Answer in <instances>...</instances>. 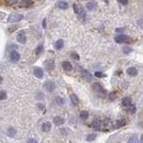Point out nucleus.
Here are the masks:
<instances>
[{
    "instance_id": "1a4fd4ad",
    "label": "nucleus",
    "mask_w": 143,
    "mask_h": 143,
    "mask_svg": "<svg viewBox=\"0 0 143 143\" xmlns=\"http://www.w3.org/2000/svg\"><path fill=\"white\" fill-rule=\"evenodd\" d=\"M17 40H18L19 43H22V44H24V43L26 42V38H25V34H24V31H21L19 33L18 38H17Z\"/></svg>"
},
{
    "instance_id": "5701e85b",
    "label": "nucleus",
    "mask_w": 143,
    "mask_h": 143,
    "mask_svg": "<svg viewBox=\"0 0 143 143\" xmlns=\"http://www.w3.org/2000/svg\"><path fill=\"white\" fill-rule=\"evenodd\" d=\"M89 117V114H88V111H82L81 112V118L83 119V120H86V119H87Z\"/></svg>"
},
{
    "instance_id": "aec40b11",
    "label": "nucleus",
    "mask_w": 143,
    "mask_h": 143,
    "mask_svg": "<svg viewBox=\"0 0 143 143\" xmlns=\"http://www.w3.org/2000/svg\"><path fill=\"white\" fill-rule=\"evenodd\" d=\"M96 7H97V5H96L95 2H88L87 5H86V8H87L89 11H91V10H95Z\"/></svg>"
},
{
    "instance_id": "a878e982",
    "label": "nucleus",
    "mask_w": 143,
    "mask_h": 143,
    "mask_svg": "<svg viewBox=\"0 0 143 143\" xmlns=\"http://www.w3.org/2000/svg\"><path fill=\"white\" fill-rule=\"evenodd\" d=\"M128 111L130 112V114H135V106L132 104L130 106H128Z\"/></svg>"
},
{
    "instance_id": "bb28decb",
    "label": "nucleus",
    "mask_w": 143,
    "mask_h": 143,
    "mask_svg": "<svg viewBox=\"0 0 143 143\" xmlns=\"http://www.w3.org/2000/svg\"><path fill=\"white\" fill-rule=\"evenodd\" d=\"M18 1L19 0H6V3L8 6H14V5L18 3Z\"/></svg>"
},
{
    "instance_id": "79ce46f5",
    "label": "nucleus",
    "mask_w": 143,
    "mask_h": 143,
    "mask_svg": "<svg viewBox=\"0 0 143 143\" xmlns=\"http://www.w3.org/2000/svg\"><path fill=\"white\" fill-rule=\"evenodd\" d=\"M39 108H40V109H44V106L41 105V104H39Z\"/></svg>"
},
{
    "instance_id": "dca6fc26",
    "label": "nucleus",
    "mask_w": 143,
    "mask_h": 143,
    "mask_svg": "<svg viewBox=\"0 0 143 143\" xmlns=\"http://www.w3.org/2000/svg\"><path fill=\"white\" fill-rule=\"evenodd\" d=\"M57 7H58L59 9H62V10H65V9L68 8V3L66 2V1H59L57 3Z\"/></svg>"
},
{
    "instance_id": "423d86ee",
    "label": "nucleus",
    "mask_w": 143,
    "mask_h": 143,
    "mask_svg": "<svg viewBox=\"0 0 143 143\" xmlns=\"http://www.w3.org/2000/svg\"><path fill=\"white\" fill-rule=\"evenodd\" d=\"M91 127L94 128L95 130H100L101 127H102V121H101V120H99V119H96V120L92 121Z\"/></svg>"
},
{
    "instance_id": "473e14b6",
    "label": "nucleus",
    "mask_w": 143,
    "mask_h": 143,
    "mask_svg": "<svg viewBox=\"0 0 143 143\" xmlns=\"http://www.w3.org/2000/svg\"><path fill=\"white\" fill-rule=\"evenodd\" d=\"M95 76H96V77L101 78V77H105V74H102L101 72H96V73H95Z\"/></svg>"
},
{
    "instance_id": "0eeeda50",
    "label": "nucleus",
    "mask_w": 143,
    "mask_h": 143,
    "mask_svg": "<svg viewBox=\"0 0 143 143\" xmlns=\"http://www.w3.org/2000/svg\"><path fill=\"white\" fill-rule=\"evenodd\" d=\"M32 6H33L32 0H22L20 2V7H22V8H29V7H32Z\"/></svg>"
},
{
    "instance_id": "37998d69",
    "label": "nucleus",
    "mask_w": 143,
    "mask_h": 143,
    "mask_svg": "<svg viewBox=\"0 0 143 143\" xmlns=\"http://www.w3.org/2000/svg\"><path fill=\"white\" fill-rule=\"evenodd\" d=\"M1 83H2V77L0 76V84H1Z\"/></svg>"
},
{
    "instance_id": "2eb2a0df",
    "label": "nucleus",
    "mask_w": 143,
    "mask_h": 143,
    "mask_svg": "<svg viewBox=\"0 0 143 143\" xmlns=\"http://www.w3.org/2000/svg\"><path fill=\"white\" fill-rule=\"evenodd\" d=\"M69 98H71V101H72V104L74 105V106H77V105H78L79 99H78V97H77V96H76L75 94H72L71 96H69Z\"/></svg>"
},
{
    "instance_id": "2f4dec72",
    "label": "nucleus",
    "mask_w": 143,
    "mask_h": 143,
    "mask_svg": "<svg viewBox=\"0 0 143 143\" xmlns=\"http://www.w3.org/2000/svg\"><path fill=\"white\" fill-rule=\"evenodd\" d=\"M116 97H117V95H116V92H111V94H109V100H115Z\"/></svg>"
},
{
    "instance_id": "9b49d317",
    "label": "nucleus",
    "mask_w": 143,
    "mask_h": 143,
    "mask_svg": "<svg viewBox=\"0 0 143 143\" xmlns=\"http://www.w3.org/2000/svg\"><path fill=\"white\" fill-rule=\"evenodd\" d=\"M62 66H63V68H64V71H66V72H69V71H72V69H73V65L68 61L63 62Z\"/></svg>"
},
{
    "instance_id": "58836bf2",
    "label": "nucleus",
    "mask_w": 143,
    "mask_h": 143,
    "mask_svg": "<svg viewBox=\"0 0 143 143\" xmlns=\"http://www.w3.org/2000/svg\"><path fill=\"white\" fill-rule=\"evenodd\" d=\"M138 23H139V25H140L141 28L143 29V20H139V22H138Z\"/></svg>"
},
{
    "instance_id": "20e7f679",
    "label": "nucleus",
    "mask_w": 143,
    "mask_h": 143,
    "mask_svg": "<svg viewBox=\"0 0 143 143\" xmlns=\"http://www.w3.org/2000/svg\"><path fill=\"white\" fill-rule=\"evenodd\" d=\"M43 87H44V89L47 92H52V91H54V89H55V84L53 82H51V81H49V82H45L44 83V86H43Z\"/></svg>"
},
{
    "instance_id": "39448f33",
    "label": "nucleus",
    "mask_w": 143,
    "mask_h": 143,
    "mask_svg": "<svg viewBox=\"0 0 143 143\" xmlns=\"http://www.w3.org/2000/svg\"><path fill=\"white\" fill-rule=\"evenodd\" d=\"M92 89H94L96 92H98V94H104L105 92L102 86L99 84V83H94V84H92Z\"/></svg>"
},
{
    "instance_id": "4be33fe9",
    "label": "nucleus",
    "mask_w": 143,
    "mask_h": 143,
    "mask_svg": "<svg viewBox=\"0 0 143 143\" xmlns=\"http://www.w3.org/2000/svg\"><path fill=\"white\" fill-rule=\"evenodd\" d=\"M7 133H8L9 137H14L15 133H17V131H15L13 128H9V129H8V131H7Z\"/></svg>"
},
{
    "instance_id": "c756f323",
    "label": "nucleus",
    "mask_w": 143,
    "mask_h": 143,
    "mask_svg": "<svg viewBox=\"0 0 143 143\" xmlns=\"http://www.w3.org/2000/svg\"><path fill=\"white\" fill-rule=\"evenodd\" d=\"M86 139H87V141H89V142H90V141H94L95 139H96V134H95V133H92V134H88V135H87V138H86Z\"/></svg>"
},
{
    "instance_id": "6e6552de",
    "label": "nucleus",
    "mask_w": 143,
    "mask_h": 143,
    "mask_svg": "<svg viewBox=\"0 0 143 143\" xmlns=\"http://www.w3.org/2000/svg\"><path fill=\"white\" fill-rule=\"evenodd\" d=\"M10 59H11L12 62H18L20 59V54L17 51H12L11 54H10Z\"/></svg>"
},
{
    "instance_id": "c03bdc74",
    "label": "nucleus",
    "mask_w": 143,
    "mask_h": 143,
    "mask_svg": "<svg viewBox=\"0 0 143 143\" xmlns=\"http://www.w3.org/2000/svg\"><path fill=\"white\" fill-rule=\"evenodd\" d=\"M141 142L143 143V135H142V137H141Z\"/></svg>"
},
{
    "instance_id": "f8f14e48",
    "label": "nucleus",
    "mask_w": 143,
    "mask_h": 143,
    "mask_svg": "<svg viewBox=\"0 0 143 143\" xmlns=\"http://www.w3.org/2000/svg\"><path fill=\"white\" fill-rule=\"evenodd\" d=\"M127 74L129 76H137L138 74V69L135 68V67H129L127 69Z\"/></svg>"
},
{
    "instance_id": "ddd939ff",
    "label": "nucleus",
    "mask_w": 143,
    "mask_h": 143,
    "mask_svg": "<svg viewBox=\"0 0 143 143\" xmlns=\"http://www.w3.org/2000/svg\"><path fill=\"white\" fill-rule=\"evenodd\" d=\"M53 121H54V123L56 124V125H62L63 123L65 122V120H64V118H62V117H55L54 119H53Z\"/></svg>"
},
{
    "instance_id": "f3484780",
    "label": "nucleus",
    "mask_w": 143,
    "mask_h": 143,
    "mask_svg": "<svg viewBox=\"0 0 143 143\" xmlns=\"http://www.w3.org/2000/svg\"><path fill=\"white\" fill-rule=\"evenodd\" d=\"M63 46H64V41H63V40H57V41L55 42L56 50H61V49H63Z\"/></svg>"
},
{
    "instance_id": "c85d7f7f",
    "label": "nucleus",
    "mask_w": 143,
    "mask_h": 143,
    "mask_svg": "<svg viewBox=\"0 0 143 143\" xmlns=\"http://www.w3.org/2000/svg\"><path fill=\"white\" fill-rule=\"evenodd\" d=\"M42 51H43V45H39L38 47H36V50H35V54L40 55L42 53Z\"/></svg>"
},
{
    "instance_id": "c9c22d12",
    "label": "nucleus",
    "mask_w": 143,
    "mask_h": 143,
    "mask_svg": "<svg viewBox=\"0 0 143 143\" xmlns=\"http://www.w3.org/2000/svg\"><path fill=\"white\" fill-rule=\"evenodd\" d=\"M118 1L119 2H120L121 3V5H128V2H129V0H118Z\"/></svg>"
},
{
    "instance_id": "a211bd4d",
    "label": "nucleus",
    "mask_w": 143,
    "mask_h": 143,
    "mask_svg": "<svg viewBox=\"0 0 143 143\" xmlns=\"http://www.w3.org/2000/svg\"><path fill=\"white\" fill-rule=\"evenodd\" d=\"M45 66H46V69L47 71H52L54 68V61H47L45 63Z\"/></svg>"
},
{
    "instance_id": "7ed1b4c3",
    "label": "nucleus",
    "mask_w": 143,
    "mask_h": 143,
    "mask_svg": "<svg viewBox=\"0 0 143 143\" xmlns=\"http://www.w3.org/2000/svg\"><path fill=\"white\" fill-rule=\"evenodd\" d=\"M22 19H23V15H22V14H19V13H13V14L9 15L8 22H10V23L18 22V21H21Z\"/></svg>"
},
{
    "instance_id": "4468645a",
    "label": "nucleus",
    "mask_w": 143,
    "mask_h": 143,
    "mask_svg": "<svg viewBox=\"0 0 143 143\" xmlns=\"http://www.w3.org/2000/svg\"><path fill=\"white\" fill-rule=\"evenodd\" d=\"M51 128H52V125H51L50 122H44V123L42 124V127H41L42 131H44V132H49L50 130H51Z\"/></svg>"
},
{
    "instance_id": "e433bc0d",
    "label": "nucleus",
    "mask_w": 143,
    "mask_h": 143,
    "mask_svg": "<svg viewBox=\"0 0 143 143\" xmlns=\"http://www.w3.org/2000/svg\"><path fill=\"white\" fill-rule=\"evenodd\" d=\"M43 97H44V96H43L42 92H39L38 96H36V98H38V99H43Z\"/></svg>"
},
{
    "instance_id": "f257e3e1",
    "label": "nucleus",
    "mask_w": 143,
    "mask_h": 143,
    "mask_svg": "<svg viewBox=\"0 0 143 143\" xmlns=\"http://www.w3.org/2000/svg\"><path fill=\"white\" fill-rule=\"evenodd\" d=\"M73 8H74V12L78 15V18L81 19L82 21H84L85 20V11H84V9H83V7L79 5V3H74Z\"/></svg>"
},
{
    "instance_id": "b1692460",
    "label": "nucleus",
    "mask_w": 143,
    "mask_h": 143,
    "mask_svg": "<svg viewBox=\"0 0 143 143\" xmlns=\"http://www.w3.org/2000/svg\"><path fill=\"white\" fill-rule=\"evenodd\" d=\"M125 124V121L124 120H118L117 122H116V128H120V127H123V125Z\"/></svg>"
},
{
    "instance_id": "9d476101",
    "label": "nucleus",
    "mask_w": 143,
    "mask_h": 143,
    "mask_svg": "<svg viewBox=\"0 0 143 143\" xmlns=\"http://www.w3.org/2000/svg\"><path fill=\"white\" fill-rule=\"evenodd\" d=\"M33 73H34L35 77H38V78H42L43 75H44V73H43V69L40 68V67H35L34 71H33Z\"/></svg>"
},
{
    "instance_id": "4c0bfd02",
    "label": "nucleus",
    "mask_w": 143,
    "mask_h": 143,
    "mask_svg": "<svg viewBox=\"0 0 143 143\" xmlns=\"http://www.w3.org/2000/svg\"><path fill=\"white\" fill-rule=\"evenodd\" d=\"M28 143H38V141H36L35 139H30V140L28 141Z\"/></svg>"
},
{
    "instance_id": "72a5a7b5",
    "label": "nucleus",
    "mask_w": 143,
    "mask_h": 143,
    "mask_svg": "<svg viewBox=\"0 0 143 143\" xmlns=\"http://www.w3.org/2000/svg\"><path fill=\"white\" fill-rule=\"evenodd\" d=\"M131 52V49L128 47V46H125V47H123V53H125V54H128V53Z\"/></svg>"
},
{
    "instance_id": "393cba45",
    "label": "nucleus",
    "mask_w": 143,
    "mask_h": 143,
    "mask_svg": "<svg viewBox=\"0 0 143 143\" xmlns=\"http://www.w3.org/2000/svg\"><path fill=\"white\" fill-rule=\"evenodd\" d=\"M55 102H56L57 105L62 106V105H64V99H63L62 97H56V98H55Z\"/></svg>"
},
{
    "instance_id": "412c9836",
    "label": "nucleus",
    "mask_w": 143,
    "mask_h": 143,
    "mask_svg": "<svg viewBox=\"0 0 143 143\" xmlns=\"http://www.w3.org/2000/svg\"><path fill=\"white\" fill-rule=\"evenodd\" d=\"M83 78H84V81H86V82H91V75L87 72H85L84 74H83Z\"/></svg>"
},
{
    "instance_id": "7c9ffc66",
    "label": "nucleus",
    "mask_w": 143,
    "mask_h": 143,
    "mask_svg": "<svg viewBox=\"0 0 143 143\" xmlns=\"http://www.w3.org/2000/svg\"><path fill=\"white\" fill-rule=\"evenodd\" d=\"M6 98H7V94H6V91L0 90V100H3V99H6Z\"/></svg>"
},
{
    "instance_id": "6ab92c4d",
    "label": "nucleus",
    "mask_w": 143,
    "mask_h": 143,
    "mask_svg": "<svg viewBox=\"0 0 143 143\" xmlns=\"http://www.w3.org/2000/svg\"><path fill=\"white\" fill-rule=\"evenodd\" d=\"M131 105V99L129 97H124L123 99H122V106L123 107H128V106Z\"/></svg>"
},
{
    "instance_id": "cd10ccee",
    "label": "nucleus",
    "mask_w": 143,
    "mask_h": 143,
    "mask_svg": "<svg viewBox=\"0 0 143 143\" xmlns=\"http://www.w3.org/2000/svg\"><path fill=\"white\" fill-rule=\"evenodd\" d=\"M128 143H139V139L137 138V137H131L130 139H129V141H128Z\"/></svg>"
},
{
    "instance_id": "f03ea898",
    "label": "nucleus",
    "mask_w": 143,
    "mask_h": 143,
    "mask_svg": "<svg viewBox=\"0 0 143 143\" xmlns=\"http://www.w3.org/2000/svg\"><path fill=\"white\" fill-rule=\"evenodd\" d=\"M115 41L117 43H119V44H121V43H129L131 41V39L125 34H119L115 38Z\"/></svg>"
},
{
    "instance_id": "f704fd0d",
    "label": "nucleus",
    "mask_w": 143,
    "mask_h": 143,
    "mask_svg": "<svg viewBox=\"0 0 143 143\" xmlns=\"http://www.w3.org/2000/svg\"><path fill=\"white\" fill-rule=\"evenodd\" d=\"M72 57H73V58H75L76 61H78V59H79V56H78L77 53H72Z\"/></svg>"
},
{
    "instance_id": "a19ab883",
    "label": "nucleus",
    "mask_w": 143,
    "mask_h": 143,
    "mask_svg": "<svg viewBox=\"0 0 143 143\" xmlns=\"http://www.w3.org/2000/svg\"><path fill=\"white\" fill-rule=\"evenodd\" d=\"M116 31H117V32H123V29H120V28H119V29L116 30Z\"/></svg>"
},
{
    "instance_id": "ea45409f",
    "label": "nucleus",
    "mask_w": 143,
    "mask_h": 143,
    "mask_svg": "<svg viewBox=\"0 0 143 143\" xmlns=\"http://www.w3.org/2000/svg\"><path fill=\"white\" fill-rule=\"evenodd\" d=\"M43 28H46V21H45V20H43Z\"/></svg>"
}]
</instances>
